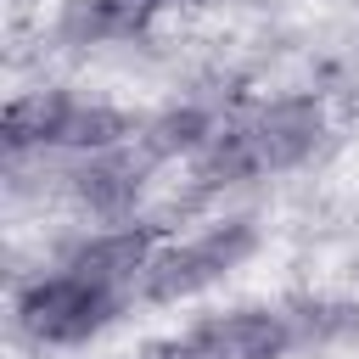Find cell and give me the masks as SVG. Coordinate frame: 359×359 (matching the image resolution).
<instances>
[{
	"instance_id": "obj_7",
	"label": "cell",
	"mask_w": 359,
	"mask_h": 359,
	"mask_svg": "<svg viewBox=\"0 0 359 359\" xmlns=\"http://www.w3.org/2000/svg\"><path fill=\"white\" fill-rule=\"evenodd\" d=\"M174 0H84L79 6V34L84 39H135L146 34Z\"/></svg>"
},
{
	"instance_id": "obj_6",
	"label": "cell",
	"mask_w": 359,
	"mask_h": 359,
	"mask_svg": "<svg viewBox=\"0 0 359 359\" xmlns=\"http://www.w3.org/2000/svg\"><path fill=\"white\" fill-rule=\"evenodd\" d=\"M151 258H157L151 236L135 230V224H123V230H101V236H90V241H79L73 258H67V269H79V275H90V280H101V286H112V292H129V286L146 280Z\"/></svg>"
},
{
	"instance_id": "obj_1",
	"label": "cell",
	"mask_w": 359,
	"mask_h": 359,
	"mask_svg": "<svg viewBox=\"0 0 359 359\" xmlns=\"http://www.w3.org/2000/svg\"><path fill=\"white\" fill-rule=\"evenodd\" d=\"M325 135V112L314 95H280L264 101L252 112H241L236 123L213 129V140L202 146V180H269L297 168Z\"/></svg>"
},
{
	"instance_id": "obj_5",
	"label": "cell",
	"mask_w": 359,
	"mask_h": 359,
	"mask_svg": "<svg viewBox=\"0 0 359 359\" xmlns=\"http://www.w3.org/2000/svg\"><path fill=\"white\" fill-rule=\"evenodd\" d=\"M292 337V314L280 309H230L191 325L180 342L163 348V359H280Z\"/></svg>"
},
{
	"instance_id": "obj_4",
	"label": "cell",
	"mask_w": 359,
	"mask_h": 359,
	"mask_svg": "<svg viewBox=\"0 0 359 359\" xmlns=\"http://www.w3.org/2000/svg\"><path fill=\"white\" fill-rule=\"evenodd\" d=\"M247 252H252V224L247 219H224L213 230H196V236H185V241H174L151 258V269L140 280V297H151V303L196 297L213 280H224Z\"/></svg>"
},
{
	"instance_id": "obj_2",
	"label": "cell",
	"mask_w": 359,
	"mask_h": 359,
	"mask_svg": "<svg viewBox=\"0 0 359 359\" xmlns=\"http://www.w3.org/2000/svg\"><path fill=\"white\" fill-rule=\"evenodd\" d=\"M118 140H129V118L101 107V101L67 95V90H28L6 107V146L11 151H28V146L107 151Z\"/></svg>"
},
{
	"instance_id": "obj_3",
	"label": "cell",
	"mask_w": 359,
	"mask_h": 359,
	"mask_svg": "<svg viewBox=\"0 0 359 359\" xmlns=\"http://www.w3.org/2000/svg\"><path fill=\"white\" fill-rule=\"evenodd\" d=\"M118 297L123 292H112V286H101V280L62 264L56 275H39L17 297V325L45 348H73V342H90L118 314Z\"/></svg>"
}]
</instances>
